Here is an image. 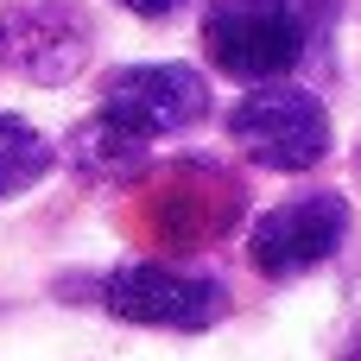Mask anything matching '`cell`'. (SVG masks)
<instances>
[{
  "label": "cell",
  "instance_id": "obj_1",
  "mask_svg": "<svg viewBox=\"0 0 361 361\" xmlns=\"http://www.w3.org/2000/svg\"><path fill=\"white\" fill-rule=\"evenodd\" d=\"M311 25L292 0H209L203 6V51L235 82H279L305 57Z\"/></svg>",
  "mask_w": 361,
  "mask_h": 361
},
{
  "label": "cell",
  "instance_id": "obj_2",
  "mask_svg": "<svg viewBox=\"0 0 361 361\" xmlns=\"http://www.w3.org/2000/svg\"><path fill=\"white\" fill-rule=\"evenodd\" d=\"M228 140L267 171H311L330 152V114L298 82H254L228 114Z\"/></svg>",
  "mask_w": 361,
  "mask_h": 361
},
{
  "label": "cell",
  "instance_id": "obj_3",
  "mask_svg": "<svg viewBox=\"0 0 361 361\" xmlns=\"http://www.w3.org/2000/svg\"><path fill=\"white\" fill-rule=\"evenodd\" d=\"M102 311L114 324H140V330H209L228 298L216 279L159 267V260H127L102 279Z\"/></svg>",
  "mask_w": 361,
  "mask_h": 361
},
{
  "label": "cell",
  "instance_id": "obj_4",
  "mask_svg": "<svg viewBox=\"0 0 361 361\" xmlns=\"http://www.w3.org/2000/svg\"><path fill=\"white\" fill-rule=\"evenodd\" d=\"M102 108L140 140H165L209 114V82L190 63H127L102 82Z\"/></svg>",
  "mask_w": 361,
  "mask_h": 361
},
{
  "label": "cell",
  "instance_id": "obj_5",
  "mask_svg": "<svg viewBox=\"0 0 361 361\" xmlns=\"http://www.w3.org/2000/svg\"><path fill=\"white\" fill-rule=\"evenodd\" d=\"M349 235V203L336 190H311V197H292L279 209H267L247 235V260L267 273V279H292V273H311L324 267Z\"/></svg>",
  "mask_w": 361,
  "mask_h": 361
},
{
  "label": "cell",
  "instance_id": "obj_6",
  "mask_svg": "<svg viewBox=\"0 0 361 361\" xmlns=\"http://www.w3.org/2000/svg\"><path fill=\"white\" fill-rule=\"evenodd\" d=\"M0 44L32 82L57 89L89 63V13L76 0H13L0 13Z\"/></svg>",
  "mask_w": 361,
  "mask_h": 361
},
{
  "label": "cell",
  "instance_id": "obj_7",
  "mask_svg": "<svg viewBox=\"0 0 361 361\" xmlns=\"http://www.w3.org/2000/svg\"><path fill=\"white\" fill-rule=\"evenodd\" d=\"M146 146H152V140H140V133L121 127L108 108H95V114L70 133V165H76V178H89V184H133L140 165H146Z\"/></svg>",
  "mask_w": 361,
  "mask_h": 361
},
{
  "label": "cell",
  "instance_id": "obj_8",
  "mask_svg": "<svg viewBox=\"0 0 361 361\" xmlns=\"http://www.w3.org/2000/svg\"><path fill=\"white\" fill-rule=\"evenodd\" d=\"M51 165H57L51 140H44L32 121H19V114H0V197H19V190H32V184H38Z\"/></svg>",
  "mask_w": 361,
  "mask_h": 361
},
{
  "label": "cell",
  "instance_id": "obj_9",
  "mask_svg": "<svg viewBox=\"0 0 361 361\" xmlns=\"http://www.w3.org/2000/svg\"><path fill=\"white\" fill-rule=\"evenodd\" d=\"M292 6H298V19H305L311 32H324V25L343 13V0H292Z\"/></svg>",
  "mask_w": 361,
  "mask_h": 361
},
{
  "label": "cell",
  "instance_id": "obj_10",
  "mask_svg": "<svg viewBox=\"0 0 361 361\" xmlns=\"http://www.w3.org/2000/svg\"><path fill=\"white\" fill-rule=\"evenodd\" d=\"M121 6H127V13H140V19H171L184 0H121Z\"/></svg>",
  "mask_w": 361,
  "mask_h": 361
},
{
  "label": "cell",
  "instance_id": "obj_11",
  "mask_svg": "<svg viewBox=\"0 0 361 361\" xmlns=\"http://www.w3.org/2000/svg\"><path fill=\"white\" fill-rule=\"evenodd\" d=\"M349 361H361V349H355V355H349Z\"/></svg>",
  "mask_w": 361,
  "mask_h": 361
},
{
  "label": "cell",
  "instance_id": "obj_12",
  "mask_svg": "<svg viewBox=\"0 0 361 361\" xmlns=\"http://www.w3.org/2000/svg\"><path fill=\"white\" fill-rule=\"evenodd\" d=\"M0 57H6V44H0Z\"/></svg>",
  "mask_w": 361,
  "mask_h": 361
}]
</instances>
